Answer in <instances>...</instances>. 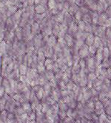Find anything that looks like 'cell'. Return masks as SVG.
<instances>
[{
	"instance_id": "cell-1",
	"label": "cell",
	"mask_w": 111,
	"mask_h": 123,
	"mask_svg": "<svg viewBox=\"0 0 111 123\" xmlns=\"http://www.w3.org/2000/svg\"><path fill=\"white\" fill-rule=\"evenodd\" d=\"M24 11H23V9H19L18 11H16V13L12 16L11 17L13 18V19L19 25V22L21 21V19H22V14H23Z\"/></svg>"
},
{
	"instance_id": "cell-2",
	"label": "cell",
	"mask_w": 111,
	"mask_h": 123,
	"mask_svg": "<svg viewBox=\"0 0 111 123\" xmlns=\"http://www.w3.org/2000/svg\"><path fill=\"white\" fill-rule=\"evenodd\" d=\"M39 32H40V25L39 23L35 22L33 24L31 25V33L34 37L39 34Z\"/></svg>"
},
{
	"instance_id": "cell-3",
	"label": "cell",
	"mask_w": 111,
	"mask_h": 123,
	"mask_svg": "<svg viewBox=\"0 0 111 123\" xmlns=\"http://www.w3.org/2000/svg\"><path fill=\"white\" fill-rule=\"evenodd\" d=\"M57 44V39H56V37L54 35L51 34L50 36H49L48 39H47V45L51 48H53Z\"/></svg>"
},
{
	"instance_id": "cell-4",
	"label": "cell",
	"mask_w": 111,
	"mask_h": 123,
	"mask_svg": "<svg viewBox=\"0 0 111 123\" xmlns=\"http://www.w3.org/2000/svg\"><path fill=\"white\" fill-rule=\"evenodd\" d=\"M18 10H19V8L16 6H11V7H8L7 13H6V15L7 16V17H11V16H13Z\"/></svg>"
},
{
	"instance_id": "cell-5",
	"label": "cell",
	"mask_w": 111,
	"mask_h": 123,
	"mask_svg": "<svg viewBox=\"0 0 111 123\" xmlns=\"http://www.w3.org/2000/svg\"><path fill=\"white\" fill-rule=\"evenodd\" d=\"M34 11H35V14H43L46 13V8L41 5H37L34 7Z\"/></svg>"
},
{
	"instance_id": "cell-6",
	"label": "cell",
	"mask_w": 111,
	"mask_h": 123,
	"mask_svg": "<svg viewBox=\"0 0 111 123\" xmlns=\"http://www.w3.org/2000/svg\"><path fill=\"white\" fill-rule=\"evenodd\" d=\"M94 36L93 34L91 33H88V34L87 35V38H86V45L91 46L93 45V43H94Z\"/></svg>"
},
{
	"instance_id": "cell-7",
	"label": "cell",
	"mask_w": 111,
	"mask_h": 123,
	"mask_svg": "<svg viewBox=\"0 0 111 123\" xmlns=\"http://www.w3.org/2000/svg\"><path fill=\"white\" fill-rule=\"evenodd\" d=\"M88 50H89V48L88 47L87 45H84L79 50V54L82 57H85L87 56L88 54Z\"/></svg>"
},
{
	"instance_id": "cell-8",
	"label": "cell",
	"mask_w": 111,
	"mask_h": 123,
	"mask_svg": "<svg viewBox=\"0 0 111 123\" xmlns=\"http://www.w3.org/2000/svg\"><path fill=\"white\" fill-rule=\"evenodd\" d=\"M15 37L16 38L19 40V41H22L23 39V36H22V28L21 27H18L16 30H15Z\"/></svg>"
},
{
	"instance_id": "cell-9",
	"label": "cell",
	"mask_w": 111,
	"mask_h": 123,
	"mask_svg": "<svg viewBox=\"0 0 111 123\" xmlns=\"http://www.w3.org/2000/svg\"><path fill=\"white\" fill-rule=\"evenodd\" d=\"M53 20L56 22V23H62L64 22V14L62 13H59L56 16H53Z\"/></svg>"
},
{
	"instance_id": "cell-10",
	"label": "cell",
	"mask_w": 111,
	"mask_h": 123,
	"mask_svg": "<svg viewBox=\"0 0 111 123\" xmlns=\"http://www.w3.org/2000/svg\"><path fill=\"white\" fill-rule=\"evenodd\" d=\"M0 54L2 55L7 54V43L5 40L0 42Z\"/></svg>"
},
{
	"instance_id": "cell-11",
	"label": "cell",
	"mask_w": 111,
	"mask_h": 123,
	"mask_svg": "<svg viewBox=\"0 0 111 123\" xmlns=\"http://www.w3.org/2000/svg\"><path fill=\"white\" fill-rule=\"evenodd\" d=\"M47 7L50 11H52L57 8V3L56 2V0H48Z\"/></svg>"
},
{
	"instance_id": "cell-12",
	"label": "cell",
	"mask_w": 111,
	"mask_h": 123,
	"mask_svg": "<svg viewBox=\"0 0 111 123\" xmlns=\"http://www.w3.org/2000/svg\"><path fill=\"white\" fill-rule=\"evenodd\" d=\"M59 32H60V25H59L58 23L54 24L53 25V28H52V33H53V35L57 37Z\"/></svg>"
},
{
	"instance_id": "cell-13",
	"label": "cell",
	"mask_w": 111,
	"mask_h": 123,
	"mask_svg": "<svg viewBox=\"0 0 111 123\" xmlns=\"http://www.w3.org/2000/svg\"><path fill=\"white\" fill-rule=\"evenodd\" d=\"M18 69H19L20 75H24L28 71V68H27L26 65H24V64H20Z\"/></svg>"
},
{
	"instance_id": "cell-14",
	"label": "cell",
	"mask_w": 111,
	"mask_h": 123,
	"mask_svg": "<svg viewBox=\"0 0 111 123\" xmlns=\"http://www.w3.org/2000/svg\"><path fill=\"white\" fill-rule=\"evenodd\" d=\"M7 9H8V7L5 3L0 2V13L1 14H6Z\"/></svg>"
},
{
	"instance_id": "cell-15",
	"label": "cell",
	"mask_w": 111,
	"mask_h": 123,
	"mask_svg": "<svg viewBox=\"0 0 111 123\" xmlns=\"http://www.w3.org/2000/svg\"><path fill=\"white\" fill-rule=\"evenodd\" d=\"M107 16L105 14H101L99 17V22L98 23H99L101 25H104L105 22L107 21Z\"/></svg>"
},
{
	"instance_id": "cell-16",
	"label": "cell",
	"mask_w": 111,
	"mask_h": 123,
	"mask_svg": "<svg viewBox=\"0 0 111 123\" xmlns=\"http://www.w3.org/2000/svg\"><path fill=\"white\" fill-rule=\"evenodd\" d=\"M64 40H65L66 43H67V45H69V46L73 45V39H72V37L70 36V35L66 34V35H65V37H64Z\"/></svg>"
},
{
	"instance_id": "cell-17",
	"label": "cell",
	"mask_w": 111,
	"mask_h": 123,
	"mask_svg": "<svg viewBox=\"0 0 111 123\" xmlns=\"http://www.w3.org/2000/svg\"><path fill=\"white\" fill-rule=\"evenodd\" d=\"M93 45H94L96 48H101V40L99 37H96L94 39V43H93Z\"/></svg>"
},
{
	"instance_id": "cell-18",
	"label": "cell",
	"mask_w": 111,
	"mask_h": 123,
	"mask_svg": "<svg viewBox=\"0 0 111 123\" xmlns=\"http://www.w3.org/2000/svg\"><path fill=\"white\" fill-rule=\"evenodd\" d=\"M77 29H78V26L76 25V24H75V22H71V24L70 25L69 28H68V30H69V31H70L71 32H73V33L76 32V31H77Z\"/></svg>"
},
{
	"instance_id": "cell-19",
	"label": "cell",
	"mask_w": 111,
	"mask_h": 123,
	"mask_svg": "<svg viewBox=\"0 0 111 123\" xmlns=\"http://www.w3.org/2000/svg\"><path fill=\"white\" fill-rule=\"evenodd\" d=\"M85 25H86V23L84 21H79L78 25V30L81 32H83L85 30Z\"/></svg>"
},
{
	"instance_id": "cell-20",
	"label": "cell",
	"mask_w": 111,
	"mask_h": 123,
	"mask_svg": "<svg viewBox=\"0 0 111 123\" xmlns=\"http://www.w3.org/2000/svg\"><path fill=\"white\" fill-rule=\"evenodd\" d=\"M99 15L97 13H93V17H92V22L93 25H96L99 22Z\"/></svg>"
},
{
	"instance_id": "cell-21",
	"label": "cell",
	"mask_w": 111,
	"mask_h": 123,
	"mask_svg": "<svg viewBox=\"0 0 111 123\" xmlns=\"http://www.w3.org/2000/svg\"><path fill=\"white\" fill-rule=\"evenodd\" d=\"M7 16L6 14H1L0 13V23H6L7 19Z\"/></svg>"
},
{
	"instance_id": "cell-22",
	"label": "cell",
	"mask_w": 111,
	"mask_h": 123,
	"mask_svg": "<svg viewBox=\"0 0 111 123\" xmlns=\"http://www.w3.org/2000/svg\"><path fill=\"white\" fill-rule=\"evenodd\" d=\"M85 23L86 24H90V22H91V21H92V19H91V18H90V16H89V15H85L84 16V20H83Z\"/></svg>"
},
{
	"instance_id": "cell-23",
	"label": "cell",
	"mask_w": 111,
	"mask_h": 123,
	"mask_svg": "<svg viewBox=\"0 0 111 123\" xmlns=\"http://www.w3.org/2000/svg\"><path fill=\"white\" fill-rule=\"evenodd\" d=\"M75 18L76 19V20L79 21V22L81 21V19H82V13L79 11H78L77 12L75 13Z\"/></svg>"
},
{
	"instance_id": "cell-24",
	"label": "cell",
	"mask_w": 111,
	"mask_h": 123,
	"mask_svg": "<svg viewBox=\"0 0 111 123\" xmlns=\"http://www.w3.org/2000/svg\"><path fill=\"white\" fill-rule=\"evenodd\" d=\"M104 27L105 28L106 27V28H111V17L107 19V21L105 22V23L104 25Z\"/></svg>"
},
{
	"instance_id": "cell-25",
	"label": "cell",
	"mask_w": 111,
	"mask_h": 123,
	"mask_svg": "<svg viewBox=\"0 0 111 123\" xmlns=\"http://www.w3.org/2000/svg\"><path fill=\"white\" fill-rule=\"evenodd\" d=\"M109 52H110V50H109V49H108L107 48H105L103 49V54H104V56H105V57L106 59L108 57Z\"/></svg>"
},
{
	"instance_id": "cell-26",
	"label": "cell",
	"mask_w": 111,
	"mask_h": 123,
	"mask_svg": "<svg viewBox=\"0 0 111 123\" xmlns=\"http://www.w3.org/2000/svg\"><path fill=\"white\" fill-rule=\"evenodd\" d=\"M89 51L92 54H95L96 51V48L94 45H91L89 47Z\"/></svg>"
},
{
	"instance_id": "cell-27",
	"label": "cell",
	"mask_w": 111,
	"mask_h": 123,
	"mask_svg": "<svg viewBox=\"0 0 111 123\" xmlns=\"http://www.w3.org/2000/svg\"><path fill=\"white\" fill-rule=\"evenodd\" d=\"M84 31H86L88 32H91L92 31V27L90 26V24H86V25H85V30Z\"/></svg>"
},
{
	"instance_id": "cell-28",
	"label": "cell",
	"mask_w": 111,
	"mask_h": 123,
	"mask_svg": "<svg viewBox=\"0 0 111 123\" xmlns=\"http://www.w3.org/2000/svg\"><path fill=\"white\" fill-rule=\"evenodd\" d=\"M47 2H48L47 0H41L39 5H41V6H43L44 7L46 8V7H47Z\"/></svg>"
},
{
	"instance_id": "cell-29",
	"label": "cell",
	"mask_w": 111,
	"mask_h": 123,
	"mask_svg": "<svg viewBox=\"0 0 111 123\" xmlns=\"http://www.w3.org/2000/svg\"><path fill=\"white\" fill-rule=\"evenodd\" d=\"M106 36L107 37V39H109V41H111V30L108 29L106 32Z\"/></svg>"
},
{
	"instance_id": "cell-30",
	"label": "cell",
	"mask_w": 111,
	"mask_h": 123,
	"mask_svg": "<svg viewBox=\"0 0 111 123\" xmlns=\"http://www.w3.org/2000/svg\"><path fill=\"white\" fill-rule=\"evenodd\" d=\"M57 9L59 11H61L63 10V3L62 2H59L57 4Z\"/></svg>"
},
{
	"instance_id": "cell-31",
	"label": "cell",
	"mask_w": 111,
	"mask_h": 123,
	"mask_svg": "<svg viewBox=\"0 0 111 123\" xmlns=\"http://www.w3.org/2000/svg\"><path fill=\"white\" fill-rule=\"evenodd\" d=\"M96 108L99 110V109H101L102 108V104L101 103V102H96Z\"/></svg>"
},
{
	"instance_id": "cell-32",
	"label": "cell",
	"mask_w": 111,
	"mask_h": 123,
	"mask_svg": "<svg viewBox=\"0 0 111 123\" xmlns=\"http://www.w3.org/2000/svg\"><path fill=\"white\" fill-rule=\"evenodd\" d=\"M34 1H35V0H28V5L29 6H33Z\"/></svg>"
},
{
	"instance_id": "cell-33",
	"label": "cell",
	"mask_w": 111,
	"mask_h": 123,
	"mask_svg": "<svg viewBox=\"0 0 111 123\" xmlns=\"http://www.w3.org/2000/svg\"><path fill=\"white\" fill-rule=\"evenodd\" d=\"M107 15H109L110 16H111V7H109L108 9H107Z\"/></svg>"
},
{
	"instance_id": "cell-34",
	"label": "cell",
	"mask_w": 111,
	"mask_h": 123,
	"mask_svg": "<svg viewBox=\"0 0 111 123\" xmlns=\"http://www.w3.org/2000/svg\"><path fill=\"white\" fill-rule=\"evenodd\" d=\"M41 0H35V1H34V4H35L36 5H39L40 2H41Z\"/></svg>"
},
{
	"instance_id": "cell-35",
	"label": "cell",
	"mask_w": 111,
	"mask_h": 123,
	"mask_svg": "<svg viewBox=\"0 0 111 123\" xmlns=\"http://www.w3.org/2000/svg\"><path fill=\"white\" fill-rule=\"evenodd\" d=\"M3 77L0 75V87H1V85H2V81H3Z\"/></svg>"
},
{
	"instance_id": "cell-36",
	"label": "cell",
	"mask_w": 111,
	"mask_h": 123,
	"mask_svg": "<svg viewBox=\"0 0 111 123\" xmlns=\"http://www.w3.org/2000/svg\"><path fill=\"white\" fill-rule=\"evenodd\" d=\"M7 0H0V2H4V3H6V2Z\"/></svg>"
},
{
	"instance_id": "cell-37",
	"label": "cell",
	"mask_w": 111,
	"mask_h": 123,
	"mask_svg": "<svg viewBox=\"0 0 111 123\" xmlns=\"http://www.w3.org/2000/svg\"><path fill=\"white\" fill-rule=\"evenodd\" d=\"M110 51H111V45H110Z\"/></svg>"
}]
</instances>
